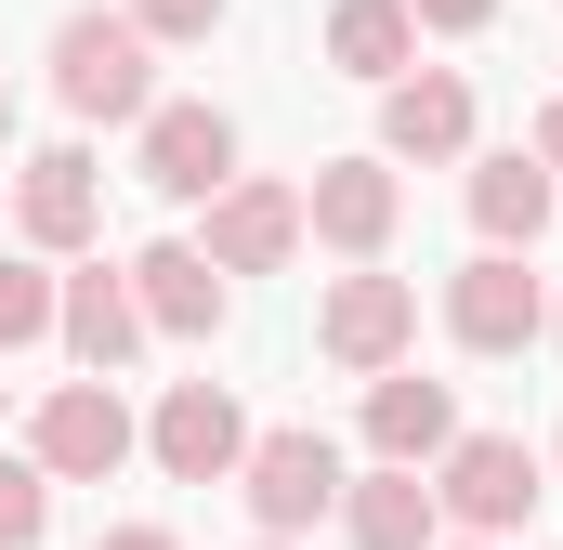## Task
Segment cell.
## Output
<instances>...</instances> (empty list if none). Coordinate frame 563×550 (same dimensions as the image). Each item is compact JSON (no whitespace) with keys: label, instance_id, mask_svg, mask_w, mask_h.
I'll list each match as a JSON object with an SVG mask.
<instances>
[{"label":"cell","instance_id":"10","mask_svg":"<svg viewBox=\"0 0 563 550\" xmlns=\"http://www.w3.org/2000/svg\"><path fill=\"white\" fill-rule=\"evenodd\" d=\"M538 328H551V288L511 263V250H472V263L445 275V341L459 354H525Z\"/></svg>","mask_w":563,"mask_h":550},{"label":"cell","instance_id":"11","mask_svg":"<svg viewBox=\"0 0 563 550\" xmlns=\"http://www.w3.org/2000/svg\"><path fill=\"white\" fill-rule=\"evenodd\" d=\"M288 250H301V184H250V170H236V184L210 197V223H197V263L223 275V288H236V275H276Z\"/></svg>","mask_w":563,"mask_h":550},{"label":"cell","instance_id":"29","mask_svg":"<svg viewBox=\"0 0 563 550\" xmlns=\"http://www.w3.org/2000/svg\"><path fill=\"white\" fill-rule=\"evenodd\" d=\"M250 550H288V538H250Z\"/></svg>","mask_w":563,"mask_h":550},{"label":"cell","instance_id":"3","mask_svg":"<svg viewBox=\"0 0 563 550\" xmlns=\"http://www.w3.org/2000/svg\"><path fill=\"white\" fill-rule=\"evenodd\" d=\"M26 459H40L53 485H106V472L144 459V419L119 407V381H53L40 419H26Z\"/></svg>","mask_w":563,"mask_h":550},{"label":"cell","instance_id":"21","mask_svg":"<svg viewBox=\"0 0 563 550\" xmlns=\"http://www.w3.org/2000/svg\"><path fill=\"white\" fill-rule=\"evenodd\" d=\"M119 13H132L144 40H223V13H236V0H119Z\"/></svg>","mask_w":563,"mask_h":550},{"label":"cell","instance_id":"15","mask_svg":"<svg viewBox=\"0 0 563 550\" xmlns=\"http://www.w3.org/2000/svg\"><path fill=\"white\" fill-rule=\"evenodd\" d=\"M459 446V394L420 381V367H394V381H367V459L380 472H432Z\"/></svg>","mask_w":563,"mask_h":550},{"label":"cell","instance_id":"5","mask_svg":"<svg viewBox=\"0 0 563 550\" xmlns=\"http://www.w3.org/2000/svg\"><path fill=\"white\" fill-rule=\"evenodd\" d=\"M407 341H420V288H407V275H380V263H354L328 301H314V354H328V367H354V381H394V367H407Z\"/></svg>","mask_w":563,"mask_h":550},{"label":"cell","instance_id":"16","mask_svg":"<svg viewBox=\"0 0 563 550\" xmlns=\"http://www.w3.org/2000/svg\"><path fill=\"white\" fill-rule=\"evenodd\" d=\"M341 538L354 550H445V512H432V472H354L341 485Z\"/></svg>","mask_w":563,"mask_h":550},{"label":"cell","instance_id":"12","mask_svg":"<svg viewBox=\"0 0 563 550\" xmlns=\"http://www.w3.org/2000/svg\"><path fill=\"white\" fill-rule=\"evenodd\" d=\"M367 157H420V170H445V157H472V79L459 66H407L394 92H380V144Z\"/></svg>","mask_w":563,"mask_h":550},{"label":"cell","instance_id":"25","mask_svg":"<svg viewBox=\"0 0 563 550\" xmlns=\"http://www.w3.org/2000/svg\"><path fill=\"white\" fill-rule=\"evenodd\" d=\"M0 144H13V92H0Z\"/></svg>","mask_w":563,"mask_h":550},{"label":"cell","instance_id":"1","mask_svg":"<svg viewBox=\"0 0 563 550\" xmlns=\"http://www.w3.org/2000/svg\"><path fill=\"white\" fill-rule=\"evenodd\" d=\"M53 106L66 119H157V40L132 13H66L53 26Z\"/></svg>","mask_w":563,"mask_h":550},{"label":"cell","instance_id":"22","mask_svg":"<svg viewBox=\"0 0 563 550\" xmlns=\"http://www.w3.org/2000/svg\"><path fill=\"white\" fill-rule=\"evenodd\" d=\"M407 26H432V40H472V26H498V0H407Z\"/></svg>","mask_w":563,"mask_h":550},{"label":"cell","instance_id":"14","mask_svg":"<svg viewBox=\"0 0 563 550\" xmlns=\"http://www.w3.org/2000/svg\"><path fill=\"white\" fill-rule=\"evenodd\" d=\"M132 301H144V341H223V315H236V288L197 263V237L132 250Z\"/></svg>","mask_w":563,"mask_h":550},{"label":"cell","instance_id":"19","mask_svg":"<svg viewBox=\"0 0 563 550\" xmlns=\"http://www.w3.org/2000/svg\"><path fill=\"white\" fill-rule=\"evenodd\" d=\"M53 301H66V275L40 263V250H13V263H0V354L53 341Z\"/></svg>","mask_w":563,"mask_h":550},{"label":"cell","instance_id":"9","mask_svg":"<svg viewBox=\"0 0 563 550\" xmlns=\"http://www.w3.org/2000/svg\"><path fill=\"white\" fill-rule=\"evenodd\" d=\"M394 223H407L394 157H328V170L301 184V237H314V250H341V263H380V250H394Z\"/></svg>","mask_w":563,"mask_h":550},{"label":"cell","instance_id":"17","mask_svg":"<svg viewBox=\"0 0 563 550\" xmlns=\"http://www.w3.org/2000/svg\"><path fill=\"white\" fill-rule=\"evenodd\" d=\"M551 170H538V157H525V144H498V157H472V237H485V250H511V263H525V250H538V237H551Z\"/></svg>","mask_w":563,"mask_h":550},{"label":"cell","instance_id":"28","mask_svg":"<svg viewBox=\"0 0 563 550\" xmlns=\"http://www.w3.org/2000/svg\"><path fill=\"white\" fill-rule=\"evenodd\" d=\"M445 550H485V538H445Z\"/></svg>","mask_w":563,"mask_h":550},{"label":"cell","instance_id":"2","mask_svg":"<svg viewBox=\"0 0 563 550\" xmlns=\"http://www.w3.org/2000/svg\"><path fill=\"white\" fill-rule=\"evenodd\" d=\"M341 446L314 432V419H288V432H250V459H236V498H250V525L263 538H301V525H328L341 512Z\"/></svg>","mask_w":563,"mask_h":550},{"label":"cell","instance_id":"26","mask_svg":"<svg viewBox=\"0 0 563 550\" xmlns=\"http://www.w3.org/2000/svg\"><path fill=\"white\" fill-rule=\"evenodd\" d=\"M551 341H563V301H551Z\"/></svg>","mask_w":563,"mask_h":550},{"label":"cell","instance_id":"7","mask_svg":"<svg viewBox=\"0 0 563 550\" xmlns=\"http://www.w3.org/2000/svg\"><path fill=\"white\" fill-rule=\"evenodd\" d=\"M144 459H157L170 485H236V459H250V407H236L223 381H170L157 419H144Z\"/></svg>","mask_w":563,"mask_h":550},{"label":"cell","instance_id":"27","mask_svg":"<svg viewBox=\"0 0 563 550\" xmlns=\"http://www.w3.org/2000/svg\"><path fill=\"white\" fill-rule=\"evenodd\" d=\"M551 472H563V432H551Z\"/></svg>","mask_w":563,"mask_h":550},{"label":"cell","instance_id":"18","mask_svg":"<svg viewBox=\"0 0 563 550\" xmlns=\"http://www.w3.org/2000/svg\"><path fill=\"white\" fill-rule=\"evenodd\" d=\"M328 66L394 92V79L420 66V26H407V0H328Z\"/></svg>","mask_w":563,"mask_h":550},{"label":"cell","instance_id":"24","mask_svg":"<svg viewBox=\"0 0 563 550\" xmlns=\"http://www.w3.org/2000/svg\"><path fill=\"white\" fill-rule=\"evenodd\" d=\"M92 550H184V538H170V525H106Z\"/></svg>","mask_w":563,"mask_h":550},{"label":"cell","instance_id":"8","mask_svg":"<svg viewBox=\"0 0 563 550\" xmlns=\"http://www.w3.org/2000/svg\"><path fill=\"white\" fill-rule=\"evenodd\" d=\"M132 170H144V197L210 210V197L236 184V119H223V106H157V119L132 132Z\"/></svg>","mask_w":563,"mask_h":550},{"label":"cell","instance_id":"30","mask_svg":"<svg viewBox=\"0 0 563 550\" xmlns=\"http://www.w3.org/2000/svg\"><path fill=\"white\" fill-rule=\"evenodd\" d=\"M0 407H13V381H0Z\"/></svg>","mask_w":563,"mask_h":550},{"label":"cell","instance_id":"20","mask_svg":"<svg viewBox=\"0 0 563 550\" xmlns=\"http://www.w3.org/2000/svg\"><path fill=\"white\" fill-rule=\"evenodd\" d=\"M40 538H53V472L0 459V550H40Z\"/></svg>","mask_w":563,"mask_h":550},{"label":"cell","instance_id":"23","mask_svg":"<svg viewBox=\"0 0 563 550\" xmlns=\"http://www.w3.org/2000/svg\"><path fill=\"white\" fill-rule=\"evenodd\" d=\"M525 157L551 170V197H563V106H538V132H525Z\"/></svg>","mask_w":563,"mask_h":550},{"label":"cell","instance_id":"6","mask_svg":"<svg viewBox=\"0 0 563 550\" xmlns=\"http://www.w3.org/2000/svg\"><path fill=\"white\" fill-rule=\"evenodd\" d=\"M13 237H26L40 263H79V250L106 237V170H92V144H40V157L13 170Z\"/></svg>","mask_w":563,"mask_h":550},{"label":"cell","instance_id":"4","mask_svg":"<svg viewBox=\"0 0 563 550\" xmlns=\"http://www.w3.org/2000/svg\"><path fill=\"white\" fill-rule=\"evenodd\" d=\"M538 498H551V485H538V446H525V432H459V446L432 459V512H445L459 538H511Z\"/></svg>","mask_w":563,"mask_h":550},{"label":"cell","instance_id":"13","mask_svg":"<svg viewBox=\"0 0 563 550\" xmlns=\"http://www.w3.org/2000/svg\"><path fill=\"white\" fill-rule=\"evenodd\" d=\"M53 341L79 354V381H119L144 354V301H132V263H79L66 301H53Z\"/></svg>","mask_w":563,"mask_h":550}]
</instances>
